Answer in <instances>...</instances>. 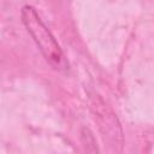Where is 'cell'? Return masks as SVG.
<instances>
[{
	"label": "cell",
	"instance_id": "6da1fadb",
	"mask_svg": "<svg viewBox=\"0 0 154 154\" xmlns=\"http://www.w3.org/2000/svg\"><path fill=\"white\" fill-rule=\"evenodd\" d=\"M20 18L26 31L32 37L46 61L57 71H67L69 61L66 55L64 54L52 31L38 16L36 8L31 5L23 6L20 11Z\"/></svg>",
	"mask_w": 154,
	"mask_h": 154
},
{
	"label": "cell",
	"instance_id": "7a4b0ae2",
	"mask_svg": "<svg viewBox=\"0 0 154 154\" xmlns=\"http://www.w3.org/2000/svg\"><path fill=\"white\" fill-rule=\"evenodd\" d=\"M93 108L95 109V118H97L100 129L103 136H106V140L109 141L112 146H122V130L116 114L107 107V105H105L102 100L95 102Z\"/></svg>",
	"mask_w": 154,
	"mask_h": 154
}]
</instances>
